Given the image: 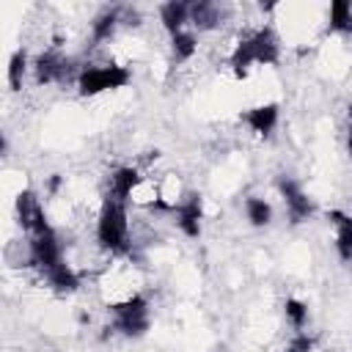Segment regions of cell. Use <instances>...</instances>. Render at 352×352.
<instances>
[{"label":"cell","instance_id":"cell-5","mask_svg":"<svg viewBox=\"0 0 352 352\" xmlns=\"http://www.w3.org/2000/svg\"><path fill=\"white\" fill-rule=\"evenodd\" d=\"M278 192H280V198H283V206H286V214H289L292 223H302V220H308V217L314 214L311 198L305 195V190H302L294 179L280 176V179H278Z\"/></svg>","mask_w":352,"mask_h":352},{"label":"cell","instance_id":"cell-4","mask_svg":"<svg viewBox=\"0 0 352 352\" xmlns=\"http://www.w3.org/2000/svg\"><path fill=\"white\" fill-rule=\"evenodd\" d=\"M110 324L116 333L126 336V338H140L146 336V330L151 327V308L148 300L143 294L110 308Z\"/></svg>","mask_w":352,"mask_h":352},{"label":"cell","instance_id":"cell-2","mask_svg":"<svg viewBox=\"0 0 352 352\" xmlns=\"http://www.w3.org/2000/svg\"><path fill=\"white\" fill-rule=\"evenodd\" d=\"M96 245L104 248L110 256L132 253V223L124 201L104 195L96 214Z\"/></svg>","mask_w":352,"mask_h":352},{"label":"cell","instance_id":"cell-8","mask_svg":"<svg viewBox=\"0 0 352 352\" xmlns=\"http://www.w3.org/2000/svg\"><path fill=\"white\" fill-rule=\"evenodd\" d=\"M160 22L168 30V36L179 33V30H187L190 28V3H179V0L162 3L160 6Z\"/></svg>","mask_w":352,"mask_h":352},{"label":"cell","instance_id":"cell-11","mask_svg":"<svg viewBox=\"0 0 352 352\" xmlns=\"http://www.w3.org/2000/svg\"><path fill=\"white\" fill-rule=\"evenodd\" d=\"M245 217L253 228H264L272 223V204L267 198H258V195H248L245 198Z\"/></svg>","mask_w":352,"mask_h":352},{"label":"cell","instance_id":"cell-7","mask_svg":"<svg viewBox=\"0 0 352 352\" xmlns=\"http://www.w3.org/2000/svg\"><path fill=\"white\" fill-rule=\"evenodd\" d=\"M242 124H245L256 138H270L272 129L278 126V104L264 102V104L248 107V110L242 113Z\"/></svg>","mask_w":352,"mask_h":352},{"label":"cell","instance_id":"cell-3","mask_svg":"<svg viewBox=\"0 0 352 352\" xmlns=\"http://www.w3.org/2000/svg\"><path fill=\"white\" fill-rule=\"evenodd\" d=\"M126 82H129V69L124 63L104 60V63H82L74 85L82 96H96L104 91L124 88Z\"/></svg>","mask_w":352,"mask_h":352},{"label":"cell","instance_id":"cell-1","mask_svg":"<svg viewBox=\"0 0 352 352\" xmlns=\"http://www.w3.org/2000/svg\"><path fill=\"white\" fill-rule=\"evenodd\" d=\"M280 58V38L272 28H256L250 33H242L234 44V52L228 58L236 77H248L258 66H272Z\"/></svg>","mask_w":352,"mask_h":352},{"label":"cell","instance_id":"cell-14","mask_svg":"<svg viewBox=\"0 0 352 352\" xmlns=\"http://www.w3.org/2000/svg\"><path fill=\"white\" fill-rule=\"evenodd\" d=\"M346 148L352 154V107H349V129H346Z\"/></svg>","mask_w":352,"mask_h":352},{"label":"cell","instance_id":"cell-13","mask_svg":"<svg viewBox=\"0 0 352 352\" xmlns=\"http://www.w3.org/2000/svg\"><path fill=\"white\" fill-rule=\"evenodd\" d=\"M283 314H286L289 324H292L297 333H302V330H305V324H308V305H305V302H300V300L289 297V300L283 302Z\"/></svg>","mask_w":352,"mask_h":352},{"label":"cell","instance_id":"cell-12","mask_svg":"<svg viewBox=\"0 0 352 352\" xmlns=\"http://www.w3.org/2000/svg\"><path fill=\"white\" fill-rule=\"evenodd\" d=\"M30 72V60H28V52L25 50H16L8 60V88L11 91H22V82H25V74Z\"/></svg>","mask_w":352,"mask_h":352},{"label":"cell","instance_id":"cell-6","mask_svg":"<svg viewBox=\"0 0 352 352\" xmlns=\"http://www.w3.org/2000/svg\"><path fill=\"white\" fill-rule=\"evenodd\" d=\"M176 214V226L184 236L190 239H198L201 236V228H204V204H201V195L190 192L187 201L173 212Z\"/></svg>","mask_w":352,"mask_h":352},{"label":"cell","instance_id":"cell-9","mask_svg":"<svg viewBox=\"0 0 352 352\" xmlns=\"http://www.w3.org/2000/svg\"><path fill=\"white\" fill-rule=\"evenodd\" d=\"M327 28L336 33H352V0H333L327 6Z\"/></svg>","mask_w":352,"mask_h":352},{"label":"cell","instance_id":"cell-10","mask_svg":"<svg viewBox=\"0 0 352 352\" xmlns=\"http://www.w3.org/2000/svg\"><path fill=\"white\" fill-rule=\"evenodd\" d=\"M170 52H173L176 63H187V60H192L195 52H198V36H195V30L187 28V30L173 33V36H170Z\"/></svg>","mask_w":352,"mask_h":352}]
</instances>
